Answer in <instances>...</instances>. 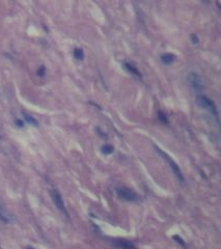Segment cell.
I'll list each match as a JSON object with an SVG mask.
<instances>
[{
	"label": "cell",
	"mask_w": 221,
	"mask_h": 249,
	"mask_svg": "<svg viewBox=\"0 0 221 249\" xmlns=\"http://www.w3.org/2000/svg\"><path fill=\"white\" fill-rule=\"evenodd\" d=\"M116 194L118 198H121L123 201H129V203H137L139 201V196L137 193L133 190L127 188V187H117L116 188Z\"/></svg>",
	"instance_id": "cell-1"
},
{
	"label": "cell",
	"mask_w": 221,
	"mask_h": 249,
	"mask_svg": "<svg viewBox=\"0 0 221 249\" xmlns=\"http://www.w3.org/2000/svg\"><path fill=\"white\" fill-rule=\"evenodd\" d=\"M154 147H155L156 151H157V152H158L159 154H160L161 156H162V157H163L164 159H165V160L168 162V164H169V166H170V168L172 169V171H173V173L175 175V177H177L179 180L181 181V182H184V177H183V173H182L181 169H180V166L175 163V160H173L172 158H170V156H168L166 153L163 152V151H162L160 147H158L157 145H154Z\"/></svg>",
	"instance_id": "cell-2"
},
{
	"label": "cell",
	"mask_w": 221,
	"mask_h": 249,
	"mask_svg": "<svg viewBox=\"0 0 221 249\" xmlns=\"http://www.w3.org/2000/svg\"><path fill=\"white\" fill-rule=\"evenodd\" d=\"M196 103H197V105L199 107H201V108H204V109H206V110H208V111L211 112L214 116H216V118L218 116L217 108H216L215 103H214L211 99H209L208 97L202 96V95L197 96V98H196Z\"/></svg>",
	"instance_id": "cell-3"
},
{
	"label": "cell",
	"mask_w": 221,
	"mask_h": 249,
	"mask_svg": "<svg viewBox=\"0 0 221 249\" xmlns=\"http://www.w3.org/2000/svg\"><path fill=\"white\" fill-rule=\"evenodd\" d=\"M50 195H51V198H52V201H53V203H54L55 207H56L58 210H60L62 212L66 213V206H64V203H63L62 196H61L60 193H59L57 190L53 189L50 191Z\"/></svg>",
	"instance_id": "cell-4"
},
{
	"label": "cell",
	"mask_w": 221,
	"mask_h": 249,
	"mask_svg": "<svg viewBox=\"0 0 221 249\" xmlns=\"http://www.w3.org/2000/svg\"><path fill=\"white\" fill-rule=\"evenodd\" d=\"M189 82L190 84H191V86H192V88L194 89L196 92H201L202 88H204L200 77H199L196 73H191V74L189 75Z\"/></svg>",
	"instance_id": "cell-5"
},
{
	"label": "cell",
	"mask_w": 221,
	"mask_h": 249,
	"mask_svg": "<svg viewBox=\"0 0 221 249\" xmlns=\"http://www.w3.org/2000/svg\"><path fill=\"white\" fill-rule=\"evenodd\" d=\"M123 69L126 70L128 73H129L130 75H132L133 77H135L137 78V79H141V77H142V75H141V73L139 72V70L136 68V66H134L132 64V63H130V62H123Z\"/></svg>",
	"instance_id": "cell-6"
},
{
	"label": "cell",
	"mask_w": 221,
	"mask_h": 249,
	"mask_svg": "<svg viewBox=\"0 0 221 249\" xmlns=\"http://www.w3.org/2000/svg\"><path fill=\"white\" fill-rule=\"evenodd\" d=\"M116 246L121 249H136V247L131 242L127 240H117L116 241Z\"/></svg>",
	"instance_id": "cell-7"
},
{
	"label": "cell",
	"mask_w": 221,
	"mask_h": 249,
	"mask_svg": "<svg viewBox=\"0 0 221 249\" xmlns=\"http://www.w3.org/2000/svg\"><path fill=\"white\" fill-rule=\"evenodd\" d=\"M175 56L171 53H165L161 56V60L163 61V63L165 64H170V63L173 62V60H175Z\"/></svg>",
	"instance_id": "cell-8"
},
{
	"label": "cell",
	"mask_w": 221,
	"mask_h": 249,
	"mask_svg": "<svg viewBox=\"0 0 221 249\" xmlns=\"http://www.w3.org/2000/svg\"><path fill=\"white\" fill-rule=\"evenodd\" d=\"M23 116H24V120H26V123H28L29 125H31V126L33 127H37V128L38 127V122H37V120H35L33 116L27 114V113H23Z\"/></svg>",
	"instance_id": "cell-9"
},
{
	"label": "cell",
	"mask_w": 221,
	"mask_h": 249,
	"mask_svg": "<svg viewBox=\"0 0 221 249\" xmlns=\"http://www.w3.org/2000/svg\"><path fill=\"white\" fill-rule=\"evenodd\" d=\"M158 118L163 125H168V124H169V120H168V118H167L166 113L163 112L162 110H159L158 111Z\"/></svg>",
	"instance_id": "cell-10"
},
{
	"label": "cell",
	"mask_w": 221,
	"mask_h": 249,
	"mask_svg": "<svg viewBox=\"0 0 221 249\" xmlns=\"http://www.w3.org/2000/svg\"><path fill=\"white\" fill-rule=\"evenodd\" d=\"M74 57L78 60H83L84 59V51L83 49L81 48H76L74 50Z\"/></svg>",
	"instance_id": "cell-11"
},
{
	"label": "cell",
	"mask_w": 221,
	"mask_h": 249,
	"mask_svg": "<svg viewBox=\"0 0 221 249\" xmlns=\"http://www.w3.org/2000/svg\"><path fill=\"white\" fill-rule=\"evenodd\" d=\"M101 151H102V153H103L104 155H110L114 152V147H113L111 144H105V145L102 146Z\"/></svg>",
	"instance_id": "cell-12"
},
{
	"label": "cell",
	"mask_w": 221,
	"mask_h": 249,
	"mask_svg": "<svg viewBox=\"0 0 221 249\" xmlns=\"http://www.w3.org/2000/svg\"><path fill=\"white\" fill-rule=\"evenodd\" d=\"M0 219H1L3 222L9 223V221H11V216H9V214H7L4 210L0 209Z\"/></svg>",
	"instance_id": "cell-13"
},
{
	"label": "cell",
	"mask_w": 221,
	"mask_h": 249,
	"mask_svg": "<svg viewBox=\"0 0 221 249\" xmlns=\"http://www.w3.org/2000/svg\"><path fill=\"white\" fill-rule=\"evenodd\" d=\"M172 239H173V240H175V242H177V243L181 244L182 246L186 247V244H185V241L183 240V238L180 237V236H179V235H175V236H173V237H172Z\"/></svg>",
	"instance_id": "cell-14"
},
{
	"label": "cell",
	"mask_w": 221,
	"mask_h": 249,
	"mask_svg": "<svg viewBox=\"0 0 221 249\" xmlns=\"http://www.w3.org/2000/svg\"><path fill=\"white\" fill-rule=\"evenodd\" d=\"M37 75L38 77H44L46 75V68L44 66H40L37 71Z\"/></svg>",
	"instance_id": "cell-15"
},
{
	"label": "cell",
	"mask_w": 221,
	"mask_h": 249,
	"mask_svg": "<svg viewBox=\"0 0 221 249\" xmlns=\"http://www.w3.org/2000/svg\"><path fill=\"white\" fill-rule=\"evenodd\" d=\"M191 42H192L194 45L199 43V39H198L197 35H191Z\"/></svg>",
	"instance_id": "cell-16"
},
{
	"label": "cell",
	"mask_w": 221,
	"mask_h": 249,
	"mask_svg": "<svg viewBox=\"0 0 221 249\" xmlns=\"http://www.w3.org/2000/svg\"><path fill=\"white\" fill-rule=\"evenodd\" d=\"M15 124H16L19 128H23L24 127V122L22 120H20V118H17V120H15Z\"/></svg>",
	"instance_id": "cell-17"
},
{
	"label": "cell",
	"mask_w": 221,
	"mask_h": 249,
	"mask_svg": "<svg viewBox=\"0 0 221 249\" xmlns=\"http://www.w3.org/2000/svg\"><path fill=\"white\" fill-rule=\"evenodd\" d=\"M97 131L99 132V135H100V136H102L103 138H107V135L104 134V132L102 131V130H101L100 128H97Z\"/></svg>",
	"instance_id": "cell-18"
},
{
	"label": "cell",
	"mask_w": 221,
	"mask_h": 249,
	"mask_svg": "<svg viewBox=\"0 0 221 249\" xmlns=\"http://www.w3.org/2000/svg\"><path fill=\"white\" fill-rule=\"evenodd\" d=\"M27 249H35V248H33V247H28Z\"/></svg>",
	"instance_id": "cell-19"
}]
</instances>
